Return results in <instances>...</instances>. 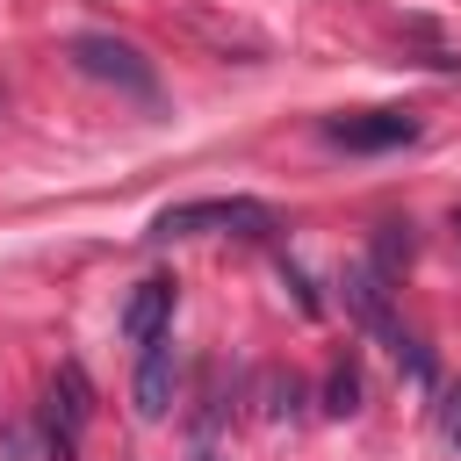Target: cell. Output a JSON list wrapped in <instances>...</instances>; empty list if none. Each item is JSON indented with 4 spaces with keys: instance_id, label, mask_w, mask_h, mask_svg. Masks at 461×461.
<instances>
[{
    "instance_id": "8992f818",
    "label": "cell",
    "mask_w": 461,
    "mask_h": 461,
    "mask_svg": "<svg viewBox=\"0 0 461 461\" xmlns=\"http://www.w3.org/2000/svg\"><path fill=\"white\" fill-rule=\"evenodd\" d=\"M173 303H180V288H173L166 274L137 281V288H130V303H122V339H130V346L166 339V331H173Z\"/></svg>"
},
{
    "instance_id": "3957f363",
    "label": "cell",
    "mask_w": 461,
    "mask_h": 461,
    "mask_svg": "<svg viewBox=\"0 0 461 461\" xmlns=\"http://www.w3.org/2000/svg\"><path fill=\"white\" fill-rule=\"evenodd\" d=\"M36 425H43V454H50V461H79V439H86V425H94V382H86L79 360H58V375L43 382Z\"/></svg>"
},
{
    "instance_id": "9c48e42d",
    "label": "cell",
    "mask_w": 461,
    "mask_h": 461,
    "mask_svg": "<svg viewBox=\"0 0 461 461\" xmlns=\"http://www.w3.org/2000/svg\"><path fill=\"white\" fill-rule=\"evenodd\" d=\"M439 418H447V439L461 447V389H447V403H439Z\"/></svg>"
},
{
    "instance_id": "ba28073f",
    "label": "cell",
    "mask_w": 461,
    "mask_h": 461,
    "mask_svg": "<svg viewBox=\"0 0 461 461\" xmlns=\"http://www.w3.org/2000/svg\"><path fill=\"white\" fill-rule=\"evenodd\" d=\"M353 396H360V375L339 367V375H331V411H353Z\"/></svg>"
},
{
    "instance_id": "5b68a950",
    "label": "cell",
    "mask_w": 461,
    "mask_h": 461,
    "mask_svg": "<svg viewBox=\"0 0 461 461\" xmlns=\"http://www.w3.org/2000/svg\"><path fill=\"white\" fill-rule=\"evenodd\" d=\"M324 137L346 151H403V144H418V115L411 108H360V115H331Z\"/></svg>"
},
{
    "instance_id": "6da1fadb",
    "label": "cell",
    "mask_w": 461,
    "mask_h": 461,
    "mask_svg": "<svg viewBox=\"0 0 461 461\" xmlns=\"http://www.w3.org/2000/svg\"><path fill=\"white\" fill-rule=\"evenodd\" d=\"M339 288H346V310L360 317V331H367L411 382H432V353H425V346L411 339V324L396 317V303H389V288H382V267H346Z\"/></svg>"
},
{
    "instance_id": "277c9868",
    "label": "cell",
    "mask_w": 461,
    "mask_h": 461,
    "mask_svg": "<svg viewBox=\"0 0 461 461\" xmlns=\"http://www.w3.org/2000/svg\"><path fill=\"white\" fill-rule=\"evenodd\" d=\"M72 65L86 72V79H108V86H122L130 101H158V72L137 58V43H122V36H72Z\"/></svg>"
},
{
    "instance_id": "30bf717a",
    "label": "cell",
    "mask_w": 461,
    "mask_h": 461,
    "mask_svg": "<svg viewBox=\"0 0 461 461\" xmlns=\"http://www.w3.org/2000/svg\"><path fill=\"white\" fill-rule=\"evenodd\" d=\"M454 223H461V209H454Z\"/></svg>"
},
{
    "instance_id": "52a82bcc",
    "label": "cell",
    "mask_w": 461,
    "mask_h": 461,
    "mask_svg": "<svg viewBox=\"0 0 461 461\" xmlns=\"http://www.w3.org/2000/svg\"><path fill=\"white\" fill-rule=\"evenodd\" d=\"M173 382H180V360H173V331H166V339L137 346V418H166Z\"/></svg>"
},
{
    "instance_id": "7a4b0ae2",
    "label": "cell",
    "mask_w": 461,
    "mask_h": 461,
    "mask_svg": "<svg viewBox=\"0 0 461 461\" xmlns=\"http://www.w3.org/2000/svg\"><path fill=\"white\" fill-rule=\"evenodd\" d=\"M281 216L252 194H194V202H173L158 209L151 238H274Z\"/></svg>"
}]
</instances>
